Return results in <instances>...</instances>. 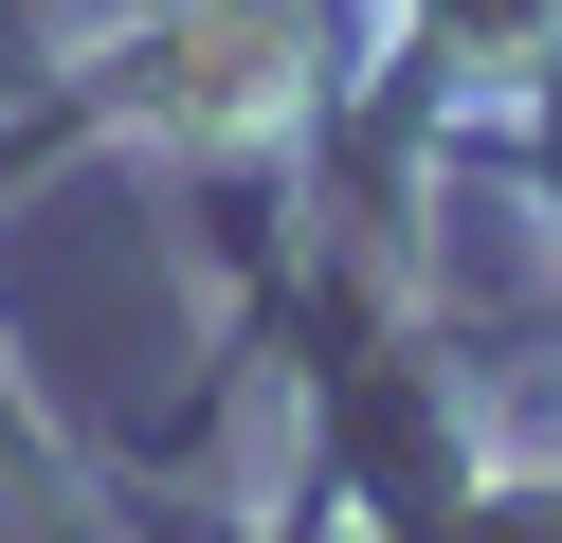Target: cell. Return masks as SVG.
Wrapping results in <instances>:
<instances>
[{
  "mask_svg": "<svg viewBox=\"0 0 562 543\" xmlns=\"http://www.w3.org/2000/svg\"><path fill=\"white\" fill-rule=\"evenodd\" d=\"M508 200H526V272L562 308V91H508Z\"/></svg>",
  "mask_w": 562,
  "mask_h": 543,
  "instance_id": "3",
  "label": "cell"
},
{
  "mask_svg": "<svg viewBox=\"0 0 562 543\" xmlns=\"http://www.w3.org/2000/svg\"><path fill=\"white\" fill-rule=\"evenodd\" d=\"M381 55H400L436 109H508V91H544V72H562V0H400Z\"/></svg>",
  "mask_w": 562,
  "mask_h": 543,
  "instance_id": "2",
  "label": "cell"
},
{
  "mask_svg": "<svg viewBox=\"0 0 562 543\" xmlns=\"http://www.w3.org/2000/svg\"><path fill=\"white\" fill-rule=\"evenodd\" d=\"M381 72L363 0H91L55 36V91L0 127V181L37 145H146L182 181H291V145Z\"/></svg>",
  "mask_w": 562,
  "mask_h": 543,
  "instance_id": "1",
  "label": "cell"
}]
</instances>
